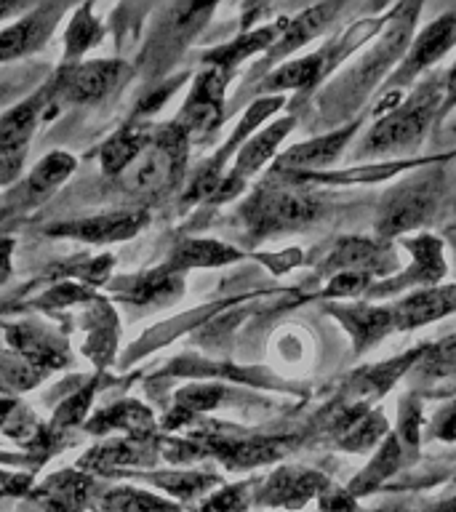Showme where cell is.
Here are the masks:
<instances>
[{
	"mask_svg": "<svg viewBox=\"0 0 456 512\" xmlns=\"http://www.w3.org/2000/svg\"><path fill=\"white\" fill-rule=\"evenodd\" d=\"M152 483L168 494L179 496V499H192L200 491H206L208 486H214L216 478L208 472H168V475H155Z\"/></svg>",
	"mask_w": 456,
	"mask_h": 512,
	"instance_id": "obj_35",
	"label": "cell"
},
{
	"mask_svg": "<svg viewBox=\"0 0 456 512\" xmlns=\"http://www.w3.org/2000/svg\"><path fill=\"white\" fill-rule=\"evenodd\" d=\"M102 38V24L99 19L91 16V8H78L72 16L67 35H64V54L67 62H75L80 56L86 54L88 48L96 46V40Z\"/></svg>",
	"mask_w": 456,
	"mask_h": 512,
	"instance_id": "obj_30",
	"label": "cell"
},
{
	"mask_svg": "<svg viewBox=\"0 0 456 512\" xmlns=\"http://www.w3.org/2000/svg\"><path fill=\"white\" fill-rule=\"evenodd\" d=\"M102 507L107 512H182L176 504L139 488H118L104 496Z\"/></svg>",
	"mask_w": 456,
	"mask_h": 512,
	"instance_id": "obj_31",
	"label": "cell"
},
{
	"mask_svg": "<svg viewBox=\"0 0 456 512\" xmlns=\"http://www.w3.org/2000/svg\"><path fill=\"white\" fill-rule=\"evenodd\" d=\"M331 16H334V6H315L310 8V11H304L302 16H296L294 22L286 24V30H283V35H280L278 40V46L272 48L270 59L264 64L270 67L275 59H283L286 54H291V51H296L299 46H304L307 40L315 38V35L326 27Z\"/></svg>",
	"mask_w": 456,
	"mask_h": 512,
	"instance_id": "obj_21",
	"label": "cell"
},
{
	"mask_svg": "<svg viewBox=\"0 0 456 512\" xmlns=\"http://www.w3.org/2000/svg\"><path fill=\"white\" fill-rule=\"evenodd\" d=\"M224 398V387L219 384H200V387H187L176 395V408L182 411V416L198 414V411H208V408L219 406V400Z\"/></svg>",
	"mask_w": 456,
	"mask_h": 512,
	"instance_id": "obj_36",
	"label": "cell"
},
{
	"mask_svg": "<svg viewBox=\"0 0 456 512\" xmlns=\"http://www.w3.org/2000/svg\"><path fill=\"white\" fill-rule=\"evenodd\" d=\"M238 251L224 246L219 240H184L174 251V259L168 262V270H187V267H219V264L235 262Z\"/></svg>",
	"mask_w": 456,
	"mask_h": 512,
	"instance_id": "obj_23",
	"label": "cell"
},
{
	"mask_svg": "<svg viewBox=\"0 0 456 512\" xmlns=\"http://www.w3.org/2000/svg\"><path fill=\"white\" fill-rule=\"evenodd\" d=\"M440 195V174L438 171H427L422 176L408 179L400 187L384 198L382 211H379V222L376 230L382 238H392L400 232L414 230L419 224H424L432 216L435 206H438Z\"/></svg>",
	"mask_w": 456,
	"mask_h": 512,
	"instance_id": "obj_4",
	"label": "cell"
},
{
	"mask_svg": "<svg viewBox=\"0 0 456 512\" xmlns=\"http://www.w3.org/2000/svg\"><path fill=\"white\" fill-rule=\"evenodd\" d=\"M120 72H123V64L104 62V59L86 64H67L59 72V78L46 88L48 102H51V107L96 102L118 83Z\"/></svg>",
	"mask_w": 456,
	"mask_h": 512,
	"instance_id": "obj_6",
	"label": "cell"
},
{
	"mask_svg": "<svg viewBox=\"0 0 456 512\" xmlns=\"http://www.w3.org/2000/svg\"><path fill=\"white\" fill-rule=\"evenodd\" d=\"M456 310V286L427 288L390 307L395 328H416Z\"/></svg>",
	"mask_w": 456,
	"mask_h": 512,
	"instance_id": "obj_16",
	"label": "cell"
},
{
	"mask_svg": "<svg viewBox=\"0 0 456 512\" xmlns=\"http://www.w3.org/2000/svg\"><path fill=\"white\" fill-rule=\"evenodd\" d=\"M328 491V480L320 472L302 470V467H288V470L272 472L262 491L256 494V502L264 507H288L296 510L312 496Z\"/></svg>",
	"mask_w": 456,
	"mask_h": 512,
	"instance_id": "obj_10",
	"label": "cell"
},
{
	"mask_svg": "<svg viewBox=\"0 0 456 512\" xmlns=\"http://www.w3.org/2000/svg\"><path fill=\"white\" fill-rule=\"evenodd\" d=\"M358 123L336 131V134H326L312 139V142L296 144L288 152H283L278 160H275V174H296V171H304V168H320L334 163L339 155H342L344 144L350 142V136L355 134Z\"/></svg>",
	"mask_w": 456,
	"mask_h": 512,
	"instance_id": "obj_13",
	"label": "cell"
},
{
	"mask_svg": "<svg viewBox=\"0 0 456 512\" xmlns=\"http://www.w3.org/2000/svg\"><path fill=\"white\" fill-rule=\"evenodd\" d=\"M440 438L456 440V411H451V414L446 416V422L440 427Z\"/></svg>",
	"mask_w": 456,
	"mask_h": 512,
	"instance_id": "obj_42",
	"label": "cell"
},
{
	"mask_svg": "<svg viewBox=\"0 0 456 512\" xmlns=\"http://www.w3.org/2000/svg\"><path fill=\"white\" fill-rule=\"evenodd\" d=\"M48 110H51L48 91H38L0 118V182L3 184H8L19 174L24 155H27V144Z\"/></svg>",
	"mask_w": 456,
	"mask_h": 512,
	"instance_id": "obj_5",
	"label": "cell"
},
{
	"mask_svg": "<svg viewBox=\"0 0 456 512\" xmlns=\"http://www.w3.org/2000/svg\"><path fill=\"white\" fill-rule=\"evenodd\" d=\"M368 280H371V275H368V272H358V270L339 272V275H334V280L328 283L326 294L328 296H358L368 288Z\"/></svg>",
	"mask_w": 456,
	"mask_h": 512,
	"instance_id": "obj_38",
	"label": "cell"
},
{
	"mask_svg": "<svg viewBox=\"0 0 456 512\" xmlns=\"http://www.w3.org/2000/svg\"><path fill=\"white\" fill-rule=\"evenodd\" d=\"M59 16H62L59 6H40L11 27L0 30V62H11L46 46Z\"/></svg>",
	"mask_w": 456,
	"mask_h": 512,
	"instance_id": "obj_11",
	"label": "cell"
},
{
	"mask_svg": "<svg viewBox=\"0 0 456 512\" xmlns=\"http://www.w3.org/2000/svg\"><path fill=\"white\" fill-rule=\"evenodd\" d=\"M419 374L430 379H446L456 376V334L440 339L435 347H424L419 360Z\"/></svg>",
	"mask_w": 456,
	"mask_h": 512,
	"instance_id": "obj_33",
	"label": "cell"
},
{
	"mask_svg": "<svg viewBox=\"0 0 456 512\" xmlns=\"http://www.w3.org/2000/svg\"><path fill=\"white\" fill-rule=\"evenodd\" d=\"M387 430V424L379 414H366V411H352L347 414L342 424H339V446L347 451H366L382 438V432Z\"/></svg>",
	"mask_w": 456,
	"mask_h": 512,
	"instance_id": "obj_27",
	"label": "cell"
},
{
	"mask_svg": "<svg viewBox=\"0 0 456 512\" xmlns=\"http://www.w3.org/2000/svg\"><path fill=\"white\" fill-rule=\"evenodd\" d=\"M88 403H91V390L78 392L75 398H70L67 403H62V408H59L54 416V430H67L70 424L80 422V419H83V414H86Z\"/></svg>",
	"mask_w": 456,
	"mask_h": 512,
	"instance_id": "obj_39",
	"label": "cell"
},
{
	"mask_svg": "<svg viewBox=\"0 0 456 512\" xmlns=\"http://www.w3.org/2000/svg\"><path fill=\"white\" fill-rule=\"evenodd\" d=\"M456 104V70L448 75L446 80V102H443V110H451Z\"/></svg>",
	"mask_w": 456,
	"mask_h": 512,
	"instance_id": "obj_41",
	"label": "cell"
},
{
	"mask_svg": "<svg viewBox=\"0 0 456 512\" xmlns=\"http://www.w3.org/2000/svg\"><path fill=\"white\" fill-rule=\"evenodd\" d=\"M72 171H75V158L70 152H51L32 168L30 179L24 182V195L30 200L46 198L48 192L56 190Z\"/></svg>",
	"mask_w": 456,
	"mask_h": 512,
	"instance_id": "obj_24",
	"label": "cell"
},
{
	"mask_svg": "<svg viewBox=\"0 0 456 512\" xmlns=\"http://www.w3.org/2000/svg\"><path fill=\"white\" fill-rule=\"evenodd\" d=\"M152 462V451L136 443H112V446L94 448L83 459V467L88 470H112V467H126V464H147Z\"/></svg>",
	"mask_w": 456,
	"mask_h": 512,
	"instance_id": "obj_29",
	"label": "cell"
},
{
	"mask_svg": "<svg viewBox=\"0 0 456 512\" xmlns=\"http://www.w3.org/2000/svg\"><path fill=\"white\" fill-rule=\"evenodd\" d=\"M248 499H251V491H248L246 483L227 486L208 496L206 502L200 504L195 512H243L248 507Z\"/></svg>",
	"mask_w": 456,
	"mask_h": 512,
	"instance_id": "obj_37",
	"label": "cell"
},
{
	"mask_svg": "<svg viewBox=\"0 0 456 512\" xmlns=\"http://www.w3.org/2000/svg\"><path fill=\"white\" fill-rule=\"evenodd\" d=\"M0 184H3V182H0Z\"/></svg>",
	"mask_w": 456,
	"mask_h": 512,
	"instance_id": "obj_44",
	"label": "cell"
},
{
	"mask_svg": "<svg viewBox=\"0 0 456 512\" xmlns=\"http://www.w3.org/2000/svg\"><path fill=\"white\" fill-rule=\"evenodd\" d=\"M16 8H19V6H16V3H8V0H0V19H6L8 14H14Z\"/></svg>",
	"mask_w": 456,
	"mask_h": 512,
	"instance_id": "obj_43",
	"label": "cell"
},
{
	"mask_svg": "<svg viewBox=\"0 0 456 512\" xmlns=\"http://www.w3.org/2000/svg\"><path fill=\"white\" fill-rule=\"evenodd\" d=\"M291 128H294V118H286V120H280V123H275V126L264 128L262 134H256L251 142L243 144V147H240L238 160H235V168H232L230 179L219 184V190H216L219 195H216L214 200H224V198H230V195H235V192L243 187V182H246L248 176L256 174V171H259V168L272 158L275 147L283 142V136H286Z\"/></svg>",
	"mask_w": 456,
	"mask_h": 512,
	"instance_id": "obj_12",
	"label": "cell"
},
{
	"mask_svg": "<svg viewBox=\"0 0 456 512\" xmlns=\"http://www.w3.org/2000/svg\"><path fill=\"white\" fill-rule=\"evenodd\" d=\"M46 376V371H40L24 358H14V355H0V392H16L30 390Z\"/></svg>",
	"mask_w": 456,
	"mask_h": 512,
	"instance_id": "obj_34",
	"label": "cell"
},
{
	"mask_svg": "<svg viewBox=\"0 0 456 512\" xmlns=\"http://www.w3.org/2000/svg\"><path fill=\"white\" fill-rule=\"evenodd\" d=\"M147 222L144 211H115V214H99L91 219H75L48 227L51 235L59 238H78L86 243H115V240L134 238Z\"/></svg>",
	"mask_w": 456,
	"mask_h": 512,
	"instance_id": "obj_9",
	"label": "cell"
},
{
	"mask_svg": "<svg viewBox=\"0 0 456 512\" xmlns=\"http://www.w3.org/2000/svg\"><path fill=\"white\" fill-rule=\"evenodd\" d=\"M403 451H406V448L400 446V438L390 435V438H387V443L379 448V454H376L374 462L366 467V472H363V475H358V478H355V483H350V496L366 494V491H371V488L379 486L382 480L390 478L392 472L400 467V462H403Z\"/></svg>",
	"mask_w": 456,
	"mask_h": 512,
	"instance_id": "obj_28",
	"label": "cell"
},
{
	"mask_svg": "<svg viewBox=\"0 0 456 512\" xmlns=\"http://www.w3.org/2000/svg\"><path fill=\"white\" fill-rule=\"evenodd\" d=\"M456 40V14L440 16L438 22H432L419 38L411 43L403 67H400L390 80V94H395L398 88L408 86L411 80L422 70H427L430 64H435L440 56L446 54L448 48L454 46Z\"/></svg>",
	"mask_w": 456,
	"mask_h": 512,
	"instance_id": "obj_8",
	"label": "cell"
},
{
	"mask_svg": "<svg viewBox=\"0 0 456 512\" xmlns=\"http://www.w3.org/2000/svg\"><path fill=\"white\" fill-rule=\"evenodd\" d=\"M438 86H443V83H438V78H430L419 86L416 94L408 96L398 110H392L387 118L379 120V126L363 142L360 155L403 152L422 142V136L427 134V126H430L432 118H435V110H438Z\"/></svg>",
	"mask_w": 456,
	"mask_h": 512,
	"instance_id": "obj_2",
	"label": "cell"
},
{
	"mask_svg": "<svg viewBox=\"0 0 456 512\" xmlns=\"http://www.w3.org/2000/svg\"><path fill=\"white\" fill-rule=\"evenodd\" d=\"M323 72H326V54L304 56V59L283 64L280 70L267 75L262 83V91H288V88L312 86Z\"/></svg>",
	"mask_w": 456,
	"mask_h": 512,
	"instance_id": "obj_25",
	"label": "cell"
},
{
	"mask_svg": "<svg viewBox=\"0 0 456 512\" xmlns=\"http://www.w3.org/2000/svg\"><path fill=\"white\" fill-rule=\"evenodd\" d=\"M11 251H14V240L0 238V286L6 283L11 275Z\"/></svg>",
	"mask_w": 456,
	"mask_h": 512,
	"instance_id": "obj_40",
	"label": "cell"
},
{
	"mask_svg": "<svg viewBox=\"0 0 456 512\" xmlns=\"http://www.w3.org/2000/svg\"><path fill=\"white\" fill-rule=\"evenodd\" d=\"M187 144L190 139L176 126H166L150 136L142 152L131 160V166L123 171V190L131 195H160L171 190L176 179L182 176L184 160H187Z\"/></svg>",
	"mask_w": 456,
	"mask_h": 512,
	"instance_id": "obj_1",
	"label": "cell"
},
{
	"mask_svg": "<svg viewBox=\"0 0 456 512\" xmlns=\"http://www.w3.org/2000/svg\"><path fill=\"white\" fill-rule=\"evenodd\" d=\"M182 288V280L176 278L174 272L163 267V270H155L144 278H136V283L128 291V299L131 302H155V299H171V296L179 294Z\"/></svg>",
	"mask_w": 456,
	"mask_h": 512,
	"instance_id": "obj_32",
	"label": "cell"
},
{
	"mask_svg": "<svg viewBox=\"0 0 456 512\" xmlns=\"http://www.w3.org/2000/svg\"><path fill=\"white\" fill-rule=\"evenodd\" d=\"M288 22H280V24H270V27H262V30L256 32H248L243 38H238L235 43H227L222 48H214V51H208L206 54V62L214 67V70H222L230 75L235 67H238L246 56H251L254 51H262V48L272 46L275 38H278L280 32L286 30Z\"/></svg>",
	"mask_w": 456,
	"mask_h": 512,
	"instance_id": "obj_20",
	"label": "cell"
},
{
	"mask_svg": "<svg viewBox=\"0 0 456 512\" xmlns=\"http://www.w3.org/2000/svg\"><path fill=\"white\" fill-rule=\"evenodd\" d=\"M91 496V478L83 472L67 470L32 491V499L43 512H83Z\"/></svg>",
	"mask_w": 456,
	"mask_h": 512,
	"instance_id": "obj_15",
	"label": "cell"
},
{
	"mask_svg": "<svg viewBox=\"0 0 456 512\" xmlns=\"http://www.w3.org/2000/svg\"><path fill=\"white\" fill-rule=\"evenodd\" d=\"M334 312L342 318V323L350 328L355 339V352L368 350L382 336L395 331L390 307H371V304H358V307H334Z\"/></svg>",
	"mask_w": 456,
	"mask_h": 512,
	"instance_id": "obj_19",
	"label": "cell"
},
{
	"mask_svg": "<svg viewBox=\"0 0 456 512\" xmlns=\"http://www.w3.org/2000/svg\"><path fill=\"white\" fill-rule=\"evenodd\" d=\"M320 214V200L307 190H296L288 184H264L254 198L243 206V219L256 238L278 235L310 224Z\"/></svg>",
	"mask_w": 456,
	"mask_h": 512,
	"instance_id": "obj_3",
	"label": "cell"
},
{
	"mask_svg": "<svg viewBox=\"0 0 456 512\" xmlns=\"http://www.w3.org/2000/svg\"><path fill=\"white\" fill-rule=\"evenodd\" d=\"M91 432H104V430H128L134 438H142L152 430V414L139 403H118V406L107 408L102 414H96L88 422Z\"/></svg>",
	"mask_w": 456,
	"mask_h": 512,
	"instance_id": "obj_26",
	"label": "cell"
},
{
	"mask_svg": "<svg viewBox=\"0 0 456 512\" xmlns=\"http://www.w3.org/2000/svg\"><path fill=\"white\" fill-rule=\"evenodd\" d=\"M8 342L19 352V358H24L40 371H46V374L48 368H59L67 363V344L46 328L27 326V323L8 326Z\"/></svg>",
	"mask_w": 456,
	"mask_h": 512,
	"instance_id": "obj_14",
	"label": "cell"
},
{
	"mask_svg": "<svg viewBox=\"0 0 456 512\" xmlns=\"http://www.w3.org/2000/svg\"><path fill=\"white\" fill-rule=\"evenodd\" d=\"M227 78H230L227 72L214 70V67H208L206 72H200L198 78H195L190 99H187V104H184L174 123L187 139H200L211 128L219 126Z\"/></svg>",
	"mask_w": 456,
	"mask_h": 512,
	"instance_id": "obj_7",
	"label": "cell"
},
{
	"mask_svg": "<svg viewBox=\"0 0 456 512\" xmlns=\"http://www.w3.org/2000/svg\"><path fill=\"white\" fill-rule=\"evenodd\" d=\"M152 131L142 126H126L120 128L118 134L110 136V142L102 147V168L104 174L118 176L123 174L128 166H131V160L142 152V147L150 142Z\"/></svg>",
	"mask_w": 456,
	"mask_h": 512,
	"instance_id": "obj_22",
	"label": "cell"
},
{
	"mask_svg": "<svg viewBox=\"0 0 456 512\" xmlns=\"http://www.w3.org/2000/svg\"><path fill=\"white\" fill-rule=\"evenodd\" d=\"M395 264V256L384 243L366 238H347L328 256L323 270H358V272H387Z\"/></svg>",
	"mask_w": 456,
	"mask_h": 512,
	"instance_id": "obj_18",
	"label": "cell"
},
{
	"mask_svg": "<svg viewBox=\"0 0 456 512\" xmlns=\"http://www.w3.org/2000/svg\"><path fill=\"white\" fill-rule=\"evenodd\" d=\"M408 248L414 251V264L406 270L398 280L382 283L374 288V294H387V291H400L408 286H424V283H435L446 275V262H443V246L438 238L432 235H419L416 240H408Z\"/></svg>",
	"mask_w": 456,
	"mask_h": 512,
	"instance_id": "obj_17",
	"label": "cell"
}]
</instances>
